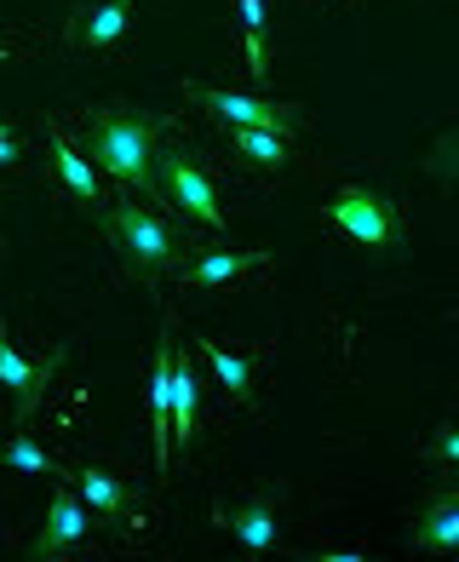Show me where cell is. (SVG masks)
Wrapping results in <instances>:
<instances>
[{"mask_svg":"<svg viewBox=\"0 0 459 562\" xmlns=\"http://www.w3.org/2000/svg\"><path fill=\"white\" fill-rule=\"evenodd\" d=\"M18 161V138H12V126L0 121V167H12Z\"/></svg>","mask_w":459,"mask_h":562,"instance_id":"obj_22","label":"cell"},{"mask_svg":"<svg viewBox=\"0 0 459 562\" xmlns=\"http://www.w3.org/2000/svg\"><path fill=\"white\" fill-rule=\"evenodd\" d=\"M172 334L156 339V368H149V430H156V471L172 465Z\"/></svg>","mask_w":459,"mask_h":562,"instance_id":"obj_7","label":"cell"},{"mask_svg":"<svg viewBox=\"0 0 459 562\" xmlns=\"http://www.w3.org/2000/svg\"><path fill=\"white\" fill-rule=\"evenodd\" d=\"M242 7V41H247V69H253V81H265L270 75V53H265V0H236Z\"/></svg>","mask_w":459,"mask_h":562,"instance_id":"obj_17","label":"cell"},{"mask_svg":"<svg viewBox=\"0 0 459 562\" xmlns=\"http://www.w3.org/2000/svg\"><path fill=\"white\" fill-rule=\"evenodd\" d=\"M92 161L110 178L133 184L144 195H161L156 178V121L144 115H98L92 121Z\"/></svg>","mask_w":459,"mask_h":562,"instance_id":"obj_1","label":"cell"},{"mask_svg":"<svg viewBox=\"0 0 459 562\" xmlns=\"http://www.w3.org/2000/svg\"><path fill=\"white\" fill-rule=\"evenodd\" d=\"M58 362H64V350H53L46 362H23L18 345L7 339V327H0V385L18 391V419H30L35 407H41V396H46V379L58 373Z\"/></svg>","mask_w":459,"mask_h":562,"instance_id":"obj_6","label":"cell"},{"mask_svg":"<svg viewBox=\"0 0 459 562\" xmlns=\"http://www.w3.org/2000/svg\"><path fill=\"white\" fill-rule=\"evenodd\" d=\"M201 356L213 362V379L224 385V396L242 402V396L253 391V362H247L242 350H224V345H213V339H201Z\"/></svg>","mask_w":459,"mask_h":562,"instance_id":"obj_15","label":"cell"},{"mask_svg":"<svg viewBox=\"0 0 459 562\" xmlns=\"http://www.w3.org/2000/svg\"><path fill=\"white\" fill-rule=\"evenodd\" d=\"M229 533L242 540V551L247 557H265L270 546H276V505H270V494H259V499H247L242 510H229Z\"/></svg>","mask_w":459,"mask_h":562,"instance_id":"obj_11","label":"cell"},{"mask_svg":"<svg viewBox=\"0 0 459 562\" xmlns=\"http://www.w3.org/2000/svg\"><path fill=\"white\" fill-rule=\"evenodd\" d=\"M229 144H236V156L276 172L288 161V133H270V126H229Z\"/></svg>","mask_w":459,"mask_h":562,"instance_id":"obj_13","label":"cell"},{"mask_svg":"<svg viewBox=\"0 0 459 562\" xmlns=\"http://www.w3.org/2000/svg\"><path fill=\"white\" fill-rule=\"evenodd\" d=\"M138 0H92V7L69 23V41L87 46V53H110V46L126 35V18H133Z\"/></svg>","mask_w":459,"mask_h":562,"instance_id":"obj_9","label":"cell"},{"mask_svg":"<svg viewBox=\"0 0 459 562\" xmlns=\"http://www.w3.org/2000/svg\"><path fill=\"white\" fill-rule=\"evenodd\" d=\"M190 98L201 110H213L224 126H270V133H288L299 121V110H288V104H270L259 92H224V87H208V81H190Z\"/></svg>","mask_w":459,"mask_h":562,"instance_id":"obj_4","label":"cell"},{"mask_svg":"<svg viewBox=\"0 0 459 562\" xmlns=\"http://www.w3.org/2000/svg\"><path fill=\"white\" fill-rule=\"evenodd\" d=\"M437 167L459 178V138H443V149H437Z\"/></svg>","mask_w":459,"mask_h":562,"instance_id":"obj_21","label":"cell"},{"mask_svg":"<svg viewBox=\"0 0 459 562\" xmlns=\"http://www.w3.org/2000/svg\"><path fill=\"white\" fill-rule=\"evenodd\" d=\"M0 459H7L12 471H23V476H53V471H58V459L46 453V448H41L35 437H12V442H7V453H0Z\"/></svg>","mask_w":459,"mask_h":562,"instance_id":"obj_19","label":"cell"},{"mask_svg":"<svg viewBox=\"0 0 459 562\" xmlns=\"http://www.w3.org/2000/svg\"><path fill=\"white\" fill-rule=\"evenodd\" d=\"M75 488H81V499H92V510H104V517H115V510L126 505V488L110 471H98V465H87L81 476H75Z\"/></svg>","mask_w":459,"mask_h":562,"instance_id":"obj_18","label":"cell"},{"mask_svg":"<svg viewBox=\"0 0 459 562\" xmlns=\"http://www.w3.org/2000/svg\"><path fill=\"white\" fill-rule=\"evenodd\" d=\"M327 218H334L350 241H362V247H385V241L396 236L391 207H385L379 195H368V190H339L334 207H327Z\"/></svg>","mask_w":459,"mask_h":562,"instance_id":"obj_5","label":"cell"},{"mask_svg":"<svg viewBox=\"0 0 459 562\" xmlns=\"http://www.w3.org/2000/svg\"><path fill=\"white\" fill-rule=\"evenodd\" d=\"M253 265H265V252H201V259L184 265V288H224Z\"/></svg>","mask_w":459,"mask_h":562,"instance_id":"obj_12","label":"cell"},{"mask_svg":"<svg viewBox=\"0 0 459 562\" xmlns=\"http://www.w3.org/2000/svg\"><path fill=\"white\" fill-rule=\"evenodd\" d=\"M437 459H448V465H459V425L437 430Z\"/></svg>","mask_w":459,"mask_h":562,"instance_id":"obj_20","label":"cell"},{"mask_svg":"<svg viewBox=\"0 0 459 562\" xmlns=\"http://www.w3.org/2000/svg\"><path fill=\"white\" fill-rule=\"evenodd\" d=\"M110 236H115V247H121V259L133 265L144 281H156L161 270H172V265H178L172 224H167L161 213L138 207V201H126V207H115V213H110Z\"/></svg>","mask_w":459,"mask_h":562,"instance_id":"obj_2","label":"cell"},{"mask_svg":"<svg viewBox=\"0 0 459 562\" xmlns=\"http://www.w3.org/2000/svg\"><path fill=\"white\" fill-rule=\"evenodd\" d=\"M195 419H201V379H195V362L172 356V448H178V453L195 442Z\"/></svg>","mask_w":459,"mask_h":562,"instance_id":"obj_10","label":"cell"},{"mask_svg":"<svg viewBox=\"0 0 459 562\" xmlns=\"http://www.w3.org/2000/svg\"><path fill=\"white\" fill-rule=\"evenodd\" d=\"M419 546H425L430 557L459 551V494H443L437 505L425 510V522H419Z\"/></svg>","mask_w":459,"mask_h":562,"instance_id":"obj_14","label":"cell"},{"mask_svg":"<svg viewBox=\"0 0 459 562\" xmlns=\"http://www.w3.org/2000/svg\"><path fill=\"white\" fill-rule=\"evenodd\" d=\"M156 178H161L167 207H178L184 218L208 224V229L224 224V207H219V195H213V178L201 172L195 161H184V156H161V161H156Z\"/></svg>","mask_w":459,"mask_h":562,"instance_id":"obj_3","label":"cell"},{"mask_svg":"<svg viewBox=\"0 0 459 562\" xmlns=\"http://www.w3.org/2000/svg\"><path fill=\"white\" fill-rule=\"evenodd\" d=\"M87 528H92V522H87L81 488H75V494L64 488L53 505H46V522H41V546H35V551H41V557H69L75 546L87 540Z\"/></svg>","mask_w":459,"mask_h":562,"instance_id":"obj_8","label":"cell"},{"mask_svg":"<svg viewBox=\"0 0 459 562\" xmlns=\"http://www.w3.org/2000/svg\"><path fill=\"white\" fill-rule=\"evenodd\" d=\"M53 167H58L64 190H69L75 201H98V178H92V167L69 149V138H64V133H53Z\"/></svg>","mask_w":459,"mask_h":562,"instance_id":"obj_16","label":"cell"}]
</instances>
